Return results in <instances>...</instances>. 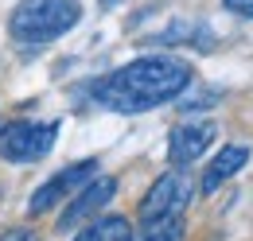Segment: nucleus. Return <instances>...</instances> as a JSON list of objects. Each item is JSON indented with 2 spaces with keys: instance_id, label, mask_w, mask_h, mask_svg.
Masks as SVG:
<instances>
[{
  "instance_id": "obj_6",
  "label": "nucleus",
  "mask_w": 253,
  "mask_h": 241,
  "mask_svg": "<svg viewBox=\"0 0 253 241\" xmlns=\"http://www.w3.org/2000/svg\"><path fill=\"white\" fill-rule=\"evenodd\" d=\"M113 195H117V179H113V175H97V179H90L74 199H70V206L59 214V226H55V230H59V234H70L74 226L90 222V218H94Z\"/></svg>"
},
{
  "instance_id": "obj_7",
  "label": "nucleus",
  "mask_w": 253,
  "mask_h": 241,
  "mask_svg": "<svg viewBox=\"0 0 253 241\" xmlns=\"http://www.w3.org/2000/svg\"><path fill=\"white\" fill-rule=\"evenodd\" d=\"M214 136H218V128H214L211 120L179 124V128L171 132V140H168V160H171L175 167H187V163H195L203 152L214 144Z\"/></svg>"
},
{
  "instance_id": "obj_11",
  "label": "nucleus",
  "mask_w": 253,
  "mask_h": 241,
  "mask_svg": "<svg viewBox=\"0 0 253 241\" xmlns=\"http://www.w3.org/2000/svg\"><path fill=\"white\" fill-rule=\"evenodd\" d=\"M136 241H183V222L179 218H152V222H144Z\"/></svg>"
},
{
  "instance_id": "obj_5",
  "label": "nucleus",
  "mask_w": 253,
  "mask_h": 241,
  "mask_svg": "<svg viewBox=\"0 0 253 241\" xmlns=\"http://www.w3.org/2000/svg\"><path fill=\"white\" fill-rule=\"evenodd\" d=\"M97 175V160H82V163H70L66 171H59V175H51V179L43 183L39 191L32 195V202H28V214H43L51 210L55 202H63V199H74L86 183Z\"/></svg>"
},
{
  "instance_id": "obj_2",
  "label": "nucleus",
  "mask_w": 253,
  "mask_h": 241,
  "mask_svg": "<svg viewBox=\"0 0 253 241\" xmlns=\"http://www.w3.org/2000/svg\"><path fill=\"white\" fill-rule=\"evenodd\" d=\"M82 20V8L78 0H20V8L12 12L8 20V31L16 43H28V47H39V43H51Z\"/></svg>"
},
{
  "instance_id": "obj_10",
  "label": "nucleus",
  "mask_w": 253,
  "mask_h": 241,
  "mask_svg": "<svg viewBox=\"0 0 253 241\" xmlns=\"http://www.w3.org/2000/svg\"><path fill=\"white\" fill-rule=\"evenodd\" d=\"M74 241H132V230H128L125 218H97Z\"/></svg>"
},
{
  "instance_id": "obj_1",
  "label": "nucleus",
  "mask_w": 253,
  "mask_h": 241,
  "mask_svg": "<svg viewBox=\"0 0 253 241\" xmlns=\"http://www.w3.org/2000/svg\"><path fill=\"white\" fill-rule=\"evenodd\" d=\"M187 86H191V66L183 59L148 55V59H136L128 66H117L105 78H97L90 86V97L101 109H113V113H148L164 101L179 97Z\"/></svg>"
},
{
  "instance_id": "obj_14",
  "label": "nucleus",
  "mask_w": 253,
  "mask_h": 241,
  "mask_svg": "<svg viewBox=\"0 0 253 241\" xmlns=\"http://www.w3.org/2000/svg\"><path fill=\"white\" fill-rule=\"evenodd\" d=\"M101 4H105V8H113V4H121V0H101Z\"/></svg>"
},
{
  "instance_id": "obj_12",
  "label": "nucleus",
  "mask_w": 253,
  "mask_h": 241,
  "mask_svg": "<svg viewBox=\"0 0 253 241\" xmlns=\"http://www.w3.org/2000/svg\"><path fill=\"white\" fill-rule=\"evenodd\" d=\"M226 8H230L234 16H246V20H253V0H226Z\"/></svg>"
},
{
  "instance_id": "obj_8",
  "label": "nucleus",
  "mask_w": 253,
  "mask_h": 241,
  "mask_svg": "<svg viewBox=\"0 0 253 241\" xmlns=\"http://www.w3.org/2000/svg\"><path fill=\"white\" fill-rule=\"evenodd\" d=\"M246 163H250V148H246V144H230V148H222L218 156L211 160L207 175H203V195H214L222 183L230 179V175H238Z\"/></svg>"
},
{
  "instance_id": "obj_3",
  "label": "nucleus",
  "mask_w": 253,
  "mask_h": 241,
  "mask_svg": "<svg viewBox=\"0 0 253 241\" xmlns=\"http://www.w3.org/2000/svg\"><path fill=\"white\" fill-rule=\"evenodd\" d=\"M55 132H59L55 120H47V124L16 120V124L0 128V156L8 163H35V160H43L55 148Z\"/></svg>"
},
{
  "instance_id": "obj_13",
  "label": "nucleus",
  "mask_w": 253,
  "mask_h": 241,
  "mask_svg": "<svg viewBox=\"0 0 253 241\" xmlns=\"http://www.w3.org/2000/svg\"><path fill=\"white\" fill-rule=\"evenodd\" d=\"M4 241H35L32 234H12V238H4Z\"/></svg>"
},
{
  "instance_id": "obj_4",
  "label": "nucleus",
  "mask_w": 253,
  "mask_h": 241,
  "mask_svg": "<svg viewBox=\"0 0 253 241\" xmlns=\"http://www.w3.org/2000/svg\"><path fill=\"white\" fill-rule=\"evenodd\" d=\"M191 191H195V187H191L183 167L160 175V179L148 187L144 202H140V218H144V222H152V218H179L191 202Z\"/></svg>"
},
{
  "instance_id": "obj_9",
  "label": "nucleus",
  "mask_w": 253,
  "mask_h": 241,
  "mask_svg": "<svg viewBox=\"0 0 253 241\" xmlns=\"http://www.w3.org/2000/svg\"><path fill=\"white\" fill-rule=\"evenodd\" d=\"M148 43H160V47H175V43H195V47H214V31L207 24H195V20H175L171 28L156 31Z\"/></svg>"
}]
</instances>
